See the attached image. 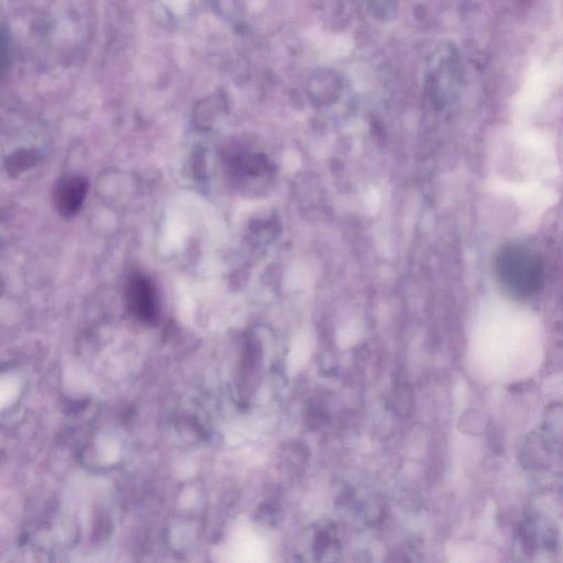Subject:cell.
<instances>
[{
	"label": "cell",
	"instance_id": "6da1fadb",
	"mask_svg": "<svg viewBox=\"0 0 563 563\" xmlns=\"http://www.w3.org/2000/svg\"><path fill=\"white\" fill-rule=\"evenodd\" d=\"M501 284L517 297H527L543 284V266L537 257L522 247H505L497 257Z\"/></svg>",
	"mask_w": 563,
	"mask_h": 563
},
{
	"label": "cell",
	"instance_id": "7a4b0ae2",
	"mask_svg": "<svg viewBox=\"0 0 563 563\" xmlns=\"http://www.w3.org/2000/svg\"><path fill=\"white\" fill-rule=\"evenodd\" d=\"M127 296L135 316L148 323L156 318V290L148 278L140 274L133 276L128 284Z\"/></svg>",
	"mask_w": 563,
	"mask_h": 563
},
{
	"label": "cell",
	"instance_id": "3957f363",
	"mask_svg": "<svg viewBox=\"0 0 563 563\" xmlns=\"http://www.w3.org/2000/svg\"><path fill=\"white\" fill-rule=\"evenodd\" d=\"M88 191V183L81 176H67L57 183L54 191V205L63 216H73L82 207Z\"/></svg>",
	"mask_w": 563,
	"mask_h": 563
}]
</instances>
